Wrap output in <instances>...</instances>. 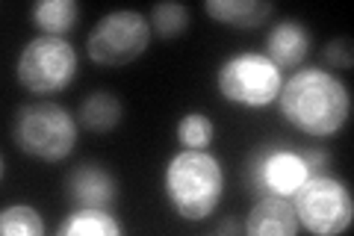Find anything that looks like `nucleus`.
Masks as SVG:
<instances>
[{
  "mask_svg": "<svg viewBox=\"0 0 354 236\" xmlns=\"http://www.w3.org/2000/svg\"><path fill=\"white\" fill-rule=\"evenodd\" d=\"M281 112L295 130L307 136H330L351 116L346 83L322 69H301L281 86Z\"/></svg>",
  "mask_w": 354,
  "mask_h": 236,
  "instance_id": "1",
  "label": "nucleus"
},
{
  "mask_svg": "<svg viewBox=\"0 0 354 236\" xmlns=\"http://www.w3.org/2000/svg\"><path fill=\"white\" fill-rule=\"evenodd\" d=\"M165 192L180 219L201 221L225 195V172L204 148H186L171 156L165 168Z\"/></svg>",
  "mask_w": 354,
  "mask_h": 236,
  "instance_id": "2",
  "label": "nucleus"
},
{
  "mask_svg": "<svg viewBox=\"0 0 354 236\" xmlns=\"http://www.w3.org/2000/svg\"><path fill=\"white\" fill-rule=\"evenodd\" d=\"M12 136L24 154L44 163H59L74 151L77 125L65 107L53 100H32L18 109Z\"/></svg>",
  "mask_w": 354,
  "mask_h": 236,
  "instance_id": "3",
  "label": "nucleus"
},
{
  "mask_svg": "<svg viewBox=\"0 0 354 236\" xmlns=\"http://www.w3.org/2000/svg\"><path fill=\"white\" fill-rule=\"evenodd\" d=\"M151 42V24L145 15L133 12V9H118L109 12L95 24V30L86 39L88 60L106 69H121L139 60L148 51Z\"/></svg>",
  "mask_w": 354,
  "mask_h": 236,
  "instance_id": "4",
  "label": "nucleus"
},
{
  "mask_svg": "<svg viewBox=\"0 0 354 236\" xmlns=\"http://www.w3.org/2000/svg\"><path fill=\"white\" fill-rule=\"evenodd\" d=\"M295 216L310 233L334 236L351 228L354 204L348 189L328 174H310L295 189Z\"/></svg>",
  "mask_w": 354,
  "mask_h": 236,
  "instance_id": "5",
  "label": "nucleus"
},
{
  "mask_svg": "<svg viewBox=\"0 0 354 236\" xmlns=\"http://www.w3.org/2000/svg\"><path fill=\"white\" fill-rule=\"evenodd\" d=\"M77 53L62 36H39L18 56V80L36 95L59 92L74 80Z\"/></svg>",
  "mask_w": 354,
  "mask_h": 236,
  "instance_id": "6",
  "label": "nucleus"
},
{
  "mask_svg": "<svg viewBox=\"0 0 354 236\" xmlns=\"http://www.w3.org/2000/svg\"><path fill=\"white\" fill-rule=\"evenodd\" d=\"M281 69L263 53H239L218 71V92L242 107H266L281 92Z\"/></svg>",
  "mask_w": 354,
  "mask_h": 236,
  "instance_id": "7",
  "label": "nucleus"
},
{
  "mask_svg": "<svg viewBox=\"0 0 354 236\" xmlns=\"http://www.w3.org/2000/svg\"><path fill=\"white\" fill-rule=\"evenodd\" d=\"M301 221L295 216V207L283 195H266L248 212L245 233L251 236H295Z\"/></svg>",
  "mask_w": 354,
  "mask_h": 236,
  "instance_id": "8",
  "label": "nucleus"
},
{
  "mask_svg": "<svg viewBox=\"0 0 354 236\" xmlns=\"http://www.w3.org/2000/svg\"><path fill=\"white\" fill-rule=\"evenodd\" d=\"M310 177L307 165L301 160V154H292L286 148H278V145H269V154H266V163H263V181L269 195H292L298 186Z\"/></svg>",
  "mask_w": 354,
  "mask_h": 236,
  "instance_id": "9",
  "label": "nucleus"
},
{
  "mask_svg": "<svg viewBox=\"0 0 354 236\" xmlns=\"http://www.w3.org/2000/svg\"><path fill=\"white\" fill-rule=\"evenodd\" d=\"M115 192H118V189H115L113 174L104 172V168L95 165V163L80 165L68 177V195H71V201H74L77 207L104 210V207L113 204Z\"/></svg>",
  "mask_w": 354,
  "mask_h": 236,
  "instance_id": "10",
  "label": "nucleus"
},
{
  "mask_svg": "<svg viewBox=\"0 0 354 236\" xmlns=\"http://www.w3.org/2000/svg\"><path fill=\"white\" fill-rule=\"evenodd\" d=\"M266 44H269V60L278 65V69H292L310 51V33L298 24V21H281V24L269 33Z\"/></svg>",
  "mask_w": 354,
  "mask_h": 236,
  "instance_id": "11",
  "label": "nucleus"
},
{
  "mask_svg": "<svg viewBox=\"0 0 354 236\" xmlns=\"http://www.w3.org/2000/svg\"><path fill=\"white\" fill-rule=\"evenodd\" d=\"M207 12L221 24L251 30L274 15V6L266 0H207Z\"/></svg>",
  "mask_w": 354,
  "mask_h": 236,
  "instance_id": "12",
  "label": "nucleus"
},
{
  "mask_svg": "<svg viewBox=\"0 0 354 236\" xmlns=\"http://www.w3.org/2000/svg\"><path fill=\"white\" fill-rule=\"evenodd\" d=\"M59 233L62 236H118L121 224L106 210L80 207L59 224Z\"/></svg>",
  "mask_w": 354,
  "mask_h": 236,
  "instance_id": "13",
  "label": "nucleus"
},
{
  "mask_svg": "<svg viewBox=\"0 0 354 236\" xmlns=\"http://www.w3.org/2000/svg\"><path fill=\"white\" fill-rule=\"evenodd\" d=\"M80 121L83 127L95 130V133H106L118 127L121 121V104L113 92H92L83 104H80Z\"/></svg>",
  "mask_w": 354,
  "mask_h": 236,
  "instance_id": "14",
  "label": "nucleus"
},
{
  "mask_svg": "<svg viewBox=\"0 0 354 236\" xmlns=\"http://www.w3.org/2000/svg\"><path fill=\"white\" fill-rule=\"evenodd\" d=\"M30 15L36 21V27L44 30V36H62L77 24L80 6L74 0H41V3L32 6Z\"/></svg>",
  "mask_w": 354,
  "mask_h": 236,
  "instance_id": "15",
  "label": "nucleus"
},
{
  "mask_svg": "<svg viewBox=\"0 0 354 236\" xmlns=\"http://www.w3.org/2000/svg\"><path fill=\"white\" fill-rule=\"evenodd\" d=\"M0 233L3 236H41L44 224L32 207H6L0 212Z\"/></svg>",
  "mask_w": 354,
  "mask_h": 236,
  "instance_id": "16",
  "label": "nucleus"
},
{
  "mask_svg": "<svg viewBox=\"0 0 354 236\" xmlns=\"http://www.w3.org/2000/svg\"><path fill=\"white\" fill-rule=\"evenodd\" d=\"M151 18H153V30H157L162 39L180 36V33L189 27V9L183 3H157Z\"/></svg>",
  "mask_w": 354,
  "mask_h": 236,
  "instance_id": "17",
  "label": "nucleus"
},
{
  "mask_svg": "<svg viewBox=\"0 0 354 236\" xmlns=\"http://www.w3.org/2000/svg\"><path fill=\"white\" fill-rule=\"evenodd\" d=\"M177 139H180L186 148H207L209 139H213V121L201 112H189V116L180 118L177 125Z\"/></svg>",
  "mask_w": 354,
  "mask_h": 236,
  "instance_id": "18",
  "label": "nucleus"
},
{
  "mask_svg": "<svg viewBox=\"0 0 354 236\" xmlns=\"http://www.w3.org/2000/svg\"><path fill=\"white\" fill-rule=\"evenodd\" d=\"M325 56H328V62H330V65H346V69H351V39L346 36V39L328 42Z\"/></svg>",
  "mask_w": 354,
  "mask_h": 236,
  "instance_id": "19",
  "label": "nucleus"
},
{
  "mask_svg": "<svg viewBox=\"0 0 354 236\" xmlns=\"http://www.w3.org/2000/svg\"><path fill=\"white\" fill-rule=\"evenodd\" d=\"M301 160L307 165V172H313V168H325L328 165V154L325 151H304Z\"/></svg>",
  "mask_w": 354,
  "mask_h": 236,
  "instance_id": "20",
  "label": "nucleus"
},
{
  "mask_svg": "<svg viewBox=\"0 0 354 236\" xmlns=\"http://www.w3.org/2000/svg\"><path fill=\"white\" fill-rule=\"evenodd\" d=\"M239 230H245V228H239L236 221H221L216 228V233H239Z\"/></svg>",
  "mask_w": 354,
  "mask_h": 236,
  "instance_id": "21",
  "label": "nucleus"
}]
</instances>
